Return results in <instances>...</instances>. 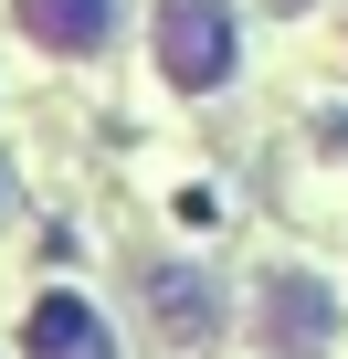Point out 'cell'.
Segmentation results:
<instances>
[{
  "mask_svg": "<svg viewBox=\"0 0 348 359\" xmlns=\"http://www.w3.org/2000/svg\"><path fill=\"white\" fill-rule=\"evenodd\" d=\"M158 74L180 95L232 85V11L222 0H158Z\"/></svg>",
  "mask_w": 348,
  "mask_h": 359,
  "instance_id": "6da1fadb",
  "label": "cell"
},
{
  "mask_svg": "<svg viewBox=\"0 0 348 359\" xmlns=\"http://www.w3.org/2000/svg\"><path fill=\"white\" fill-rule=\"evenodd\" d=\"M264 348L274 359H327L337 348V296L316 275H274L264 285Z\"/></svg>",
  "mask_w": 348,
  "mask_h": 359,
  "instance_id": "7a4b0ae2",
  "label": "cell"
},
{
  "mask_svg": "<svg viewBox=\"0 0 348 359\" xmlns=\"http://www.w3.org/2000/svg\"><path fill=\"white\" fill-rule=\"evenodd\" d=\"M22 348H32V359H116V338H106V317H95L85 296H32Z\"/></svg>",
  "mask_w": 348,
  "mask_h": 359,
  "instance_id": "3957f363",
  "label": "cell"
},
{
  "mask_svg": "<svg viewBox=\"0 0 348 359\" xmlns=\"http://www.w3.org/2000/svg\"><path fill=\"white\" fill-rule=\"evenodd\" d=\"M116 11H127V0H22V32L53 43V53H95L116 32Z\"/></svg>",
  "mask_w": 348,
  "mask_h": 359,
  "instance_id": "277c9868",
  "label": "cell"
},
{
  "mask_svg": "<svg viewBox=\"0 0 348 359\" xmlns=\"http://www.w3.org/2000/svg\"><path fill=\"white\" fill-rule=\"evenodd\" d=\"M158 317L180 327V338H201V327H222V296H201L190 275H158Z\"/></svg>",
  "mask_w": 348,
  "mask_h": 359,
  "instance_id": "5b68a950",
  "label": "cell"
},
{
  "mask_svg": "<svg viewBox=\"0 0 348 359\" xmlns=\"http://www.w3.org/2000/svg\"><path fill=\"white\" fill-rule=\"evenodd\" d=\"M274 11H306V0H274Z\"/></svg>",
  "mask_w": 348,
  "mask_h": 359,
  "instance_id": "8992f818",
  "label": "cell"
}]
</instances>
